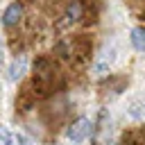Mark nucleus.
I'll return each instance as SVG.
<instances>
[{
  "mask_svg": "<svg viewBox=\"0 0 145 145\" xmlns=\"http://www.w3.org/2000/svg\"><path fill=\"white\" fill-rule=\"evenodd\" d=\"M91 120L88 118H77L68 129H66V136H68V140H72V143H84L86 138H88V134H91Z\"/></svg>",
  "mask_w": 145,
  "mask_h": 145,
  "instance_id": "obj_1",
  "label": "nucleus"
},
{
  "mask_svg": "<svg viewBox=\"0 0 145 145\" xmlns=\"http://www.w3.org/2000/svg\"><path fill=\"white\" fill-rule=\"evenodd\" d=\"M20 18H23V5L20 2H11L2 14V25L5 27H14V25H18Z\"/></svg>",
  "mask_w": 145,
  "mask_h": 145,
  "instance_id": "obj_2",
  "label": "nucleus"
},
{
  "mask_svg": "<svg viewBox=\"0 0 145 145\" xmlns=\"http://www.w3.org/2000/svg\"><path fill=\"white\" fill-rule=\"evenodd\" d=\"M63 16H66L70 23L82 20V16H84V5H82V0H68V5H66V9H63Z\"/></svg>",
  "mask_w": 145,
  "mask_h": 145,
  "instance_id": "obj_3",
  "label": "nucleus"
},
{
  "mask_svg": "<svg viewBox=\"0 0 145 145\" xmlns=\"http://www.w3.org/2000/svg\"><path fill=\"white\" fill-rule=\"evenodd\" d=\"M25 66H27V61H25V57H20V59H16L11 66H9V79L11 82H16V79H20L23 77V72H25Z\"/></svg>",
  "mask_w": 145,
  "mask_h": 145,
  "instance_id": "obj_4",
  "label": "nucleus"
},
{
  "mask_svg": "<svg viewBox=\"0 0 145 145\" xmlns=\"http://www.w3.org/2000/svg\"><path fill=\"white\" fill-rule=\"evenodd\" d=\"M131 45L138 52H145V27H134L131 29Z\"/></svg>",
  "mask_w": 145,
  "mask_h": 145,
  "instance_id": "obj_5",
  "label": "nucleus"
},
{
  "mask_svg": "<svg viewBox=\"0 0 145 145\" xmlns=\"http://www.w3.org/2000/svg\"><path fill=\"white\" fill-rule=\"evenodd\" d=\"M0 145H14V134L9 129H0Z\"/></svg>",
  "mask_w": 145,
  "mask_h": 145,
  "instance_id": "obj_6",
  "label": "nucleus"
},
{
  "mask_svg": "<svg viewBox=\"0 0 145 145\" xmlns=\"http://www.w3.org/2000/svg\"><path fill=\"white\" fill-rule=\"evenodd\" d=\"M14 145H32V140L23 134H14Z\"/></svg>",
  "mask_w": 145,
  "mask_h": 145,
  "instance_id": "obj_7",
  "label": "nucleus"
},
{
  "mask_svg": "<svg viewBox=\"0 0 145 145\" xmlns=\"http://www.w3.org/2000/svg\"><path fill=\"white\" fill-rule=\"evenodd\" d=\"M125 145H134V143H125Z\"/></svg>",
  "mask_w": 145,
  "mask_h": 145,
  "instance_id": "obj_8",
  "label": "nucleus"
}]
</instances>
